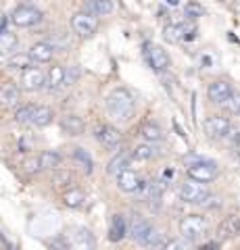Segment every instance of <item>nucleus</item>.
I'll return each mask as SVG.
<instances>
[{
  "mask_svg": "<svg viewBox=\"0 0 240 250\" xmlns=\"http://www.w3.org/2000/svg\"><path fill=\"white\" fill-rule=\"evenodd\" d=\"M107 111L113 119L117 121H130L136 111V100L134 94L126 88H115L109 96H107Z\"/></svg>",
  "mask_w": 240,
  "mask_h": 250,
  "instance_id": "obj_1",
  "label": "nucleus"
},
{
  "mask_svg": "<svg viewBox=\"0 0 240 250\" xmlns=\"http://www.w3.org/2000/svg\"><path fill=\"white\" fill-rule=\"evenodd\" d=\"M186 163H188V169H186L188 179H195V182L209 184V182H213V179L219 175L218 165H215L213 161L203 159V156H188Z\"/></svg>",
  "mask_w": 240,
  "mask_h": 250,
  "instance_id": "obj_2",
  "label": "nucleus"
},
{
  "mask_svg": "<svg viewBox=\"0 0 240 250\" xmlns=\"http://www.w3.org/2000/svg\"><path fill=\"white\" fill-rule=\"evenodd\" d=\"M207 231V219L203 215H186L180 221V233L186 240H196L205 236Z\"/></svg>",
  "mask_w": 240,
  "mask_h": 250,
  "instance_id": "obj_3",
  "label": "nucleus"
},
{
  "mask_svg": "<svg viewBox=\"0 0 240 250\" xmlns=\"http://www.w3.org/2000/svg\"><path fill=\"white\" fill-rule=\"evenodd\" d=\"M180 198L184 202H190V205H203L209 198V190L205 184L195 182V179H188L180 186Z\"/></svg>",
  "mask_w": 240,
  "mask_h": 250,
  "instance_id": "obj_4",
  "label": "nucleus"
},
{
  "mask_svg": "<svg viewBox=\"0 0 240 250\" xmlns=\"http://www.w3.org/2000/svg\"><path fill=\"white\" fill-rule=\"evenodd\" d=\"M71 29L80 38H92L96 34V29H98V17H94V15H88L84 11L75 13L71 17Z\"/></svg>",
  "mask_w": 240,
  "mask_h": 250,
  "instance_id": "obj_5",
  "label": "nucleus"
},
{
  "mask_svg": "<svg viewBox=\"0 0 240 250\" xmlns=\"http://www.w3.org/2000/svg\"><path fill=\"white\" fill-rule=\"evenodd\" d=\"M11 21L17 27H34L36 23L42 21V13L32 4H19L11 15Z\"/></svg>",
  "mask_w": 240,
  "mask_h": 250,
  "instance_id": "obj_6",
  "label": "nucleus"
},
{
  "mask_svg": "<svg viewBox=\"0 0 240 250\" xmlns=\"http://www.w3.org/2000/svg\"><path fill=\"white\" fill-rule=\"evenodd\" d=\"M144 54H146L149 65L153 67V71L165 73L169 69V54L159 44H144Z\"/></svg>",
  "mask_w": 240,
  "mask_h": 250,
  "instance_id": "obj_7",
  "label": "nucleus"
},
{
  "mask_svg": "<svg viewBox=\"0 0 240 250\" xmlns=\"http://www.w3.org/2000/svg\"><path fill=\"white\" fill-rule=\"evenodd\" d=\"M19 85L25 92H40V90H44V85H46V73L42 71L40 67H29V69H25V71L21 73Z\"/></svg>",
  "mask_w": 240,
  "mask_h": 250,
  "instance_id": "obj_8",
  "label": "nucleus"
},
{
  "mask_svg": "<svg viewBox=\"0 0 240 250\" xmlns=\"http://www.w3.org/2000/svg\"><path fill=\"white\" fill-rule=\"evenodd\" d=\"M153 229H154L153 223L149 221V219H144L142 215H134L131 217V221H130V225H128V233L131 236V240L138 242L140 246H142V242L153 233Z\"/></svg>",
  "mask_w": 240,
  "mask_h": 250,
  "instance_id": "obj_9",
  "label": "nucleus"
},
{
  "mask_svg": "<svg viewBox=\"0 0 240 250\" xmlns=\"http://www.w3.org/2000/svg\"><path fill=\"white\" fill-rule=\"evenodd\" d=\"M203 127H205V134L209 138H228L232 123L221 115H211L205 119Z\"/></svg>",
  "mask_w": 240,
  "mask_h": 250,
  "instance_id": "obj_10",
  "label": "nucleus"
},
{
  "mask_svg": "<svg viewBox=\"0 0 240 250\" xmlns=\"http://www.w3.org/2000/svg\"><path fill=\"white\" fill-rule=\"evenodd\" d=\"M232 94H234V90H232V83L226 82V80H218V82L209 83V88H207V96L215 104H226L228 100L232 98Z\"/></svg>",
  "mask_w": 240,
  "mask_h": 250,
  "instance_id": "obj_11",
  "label": "nucleus"
},
{
  "mask_svg": "<svg viewBox=\"0 0 240 250\" xmlns=\"http://www.w3.org/2000/svg\"><path fill=\"white\" fill-rule=\"evenodd\" d=\"M115 177H117V188L121 192H126V194H136L144 184L140 179V175H138L134 169H130V167L123 169L121 173H117Z\"/></svg>",
  "mask_w": 240,
  "mask_h": 250,
  "instance_id": "obj_12",
  "label": "nucleus"
},
{
  "mask_svg": "<svg viewBox=\"0 0 240 250\" xmlns=\"http://www.w3.org/2000/svg\"><path fill=\"white\" fill-rule=\"evenodd\" d=\"M165 40L167 42H180V40H192L196 36V27L192 25H184V23H174V25H167L165 31H163Z\"/></svg>",
  "mask_w": 240,
  "mask_h": 250,
  "instance_id": "obj_13",
  "label": "nucleus"
},
{
  "mask_svg": "<svg viewBox=\"0 0 240 250\" xmlns=\"http://www.w3.org/2000/svg\"><path fill=\"white\" fill-rule=\"evenodd\" d=\"M96 140L105 148H117L121 142V131L113 125H100L96 127Z\"/></svg>",
  "mask_w": 240,
  "mask_h": 250,
  "instance_id": "obj_14",
  "label": "nucleus"
},
{
  "mask_svg": "<svg viewBox=\"0 0 240 250\" xmlns=\"http://www.w3.org/2000/svg\"><path fill=\"white\" fill-rule=\"evenodd\" d=\"M29 59H32V62H50L52 57H55V46H52L50 42H36L32 48L27 50Z\"/></svg>",
  "mask_w": 240,
  "mask_h": 250,
  "instance_id": "obj_15",
  "label": "nucleus"
},
{
  "mask_svg": "<svg viewBox=\"0 0 240 250\" xmlns=\"http://www.w3.org/2000/svg\"><path fill=\"white\" fill-rule=\"evenodd\" d=\"M84 13L94 15V17H107L115 11V2L113 0H86L84 2Z\"/></svg>",
  "mask_w": 240,
  "mask_h": 250,
  "instance_id": "obj_16",
  "label": "nucleus"
},
{
  "mask_svg": "<svg viewBox=\"0 0 240 250\" xmlns=\"http://www.w3.org/2000/svg\"><path fill=\"white\" fill-rule=\"evenodd\" d=\"M240 233V215H228L221 219V223L218 225V236L221 240L234 238Z\"/></svg>",
  "mask_w": 240,
  "mask_h": 250,
  "instance_id": "obj_17",
  "label": "nucleus"
},
{
  "mask_svg": "<svg viewBox=\"0 0 240 250\" xmlns=\"http://www.w3.org/2000/svg\"><path fill=\"white\" fill-rule=\"evenodd\" d=\"M61 129L67 136H82L86 131V123L77 115H65V117H61Z\"/></svg>",
  "mask_w": 240,
  "mask_h": 250,
  "instance_id": "obj_18",
  "label": "nucleus"
},
{
  "mask_svg": "<svg viewBox=\"0 0 240 250\" xmlns=\"http://www.w3.org/2000/svg\"><path fill=\"white\" fill-rule=\"evenodd\" d=\"M128 236V221L123 215H113L111 223H109V240L111 242H121L123 238Z\"/></svg>",
  "mask_w": 240,
  "mask_h": 250,
  "instance_id": "obj_19",
  "label": "nucleus"
},
{
  "mask_svg": "<svg viewBox=\"0 0 240 250\" xmlns=\"http://www.w3.org/2000/svg\"><path fill=\"white\" fill-rule=\"evenodd\" d=\"M130 163H131V152L119 150V152L109 161V165H107V173H109V175H117V173H121L123 169L130 167Z\"/></svg>",
  "mask_w": 240,
  "mask_h": 250,
  "instance_id": "obj_20",
  "label": "nucleus"
},
{
  "mask_svg": "<svg viewBox=\"0 0 240 250\" xmlns=\"http://www.w3.org/2000/svg\"><path fill=\"white\" fill-rule=\"evenodd\" d=\"M163 136H165L163 129H161L157 123L146 121V123L140 125V138L144 140L146 144H157V142H161V140H163Z\"/></svg>",
  "mask_w": 240,
  "mask_h": 250,
  "instance_id": "obj_21",
  "label": "nucleus"
},
{
  "mask_svg": "<svg viewBox=\"0 0 240 250\" xmlns=\"http://www.w3.org/2000/svg\"><path fill=\"white\" fill-rule=\"evenodd\" d=\"M65 85V67L63 65H52L50 71L46 73V90H59Z\"/></svg>",
  "mask_w": 240,
  "mask_h": 250,
  "instance_id": "obj_22",
  "label": "nucleus"
},
{
  "mask_svg": "<svg viewBox=\"0 0 240 250\" xmlns=\"http://www.w3.org/2000/svg\"><path fill=\"white\" fill-rule=\"evenodd\" d=\"M19 103V88L15 83L0 85V106H15Z\"/></svg>",
  "mask_w": 240,
  "mask_h": 250,
  "instance_id": "obj_23",
  "label": "nucleus"
},
{
  "mask_svg": "<svg viewBox=\"0 0 240 250\" xmlns=\"http://www.w3.org/2000/svg\"><path fill=\"white\" fill-rule=\"evenodd\" d=\"M84 200H86V196H84V192L80 190V188H73L69 186L67 190L63 192V205L69 207V208H77L84 205Z\"/></svg>",
  "mask_w": 240,
  "mask_h": 250,
  "instance_id": "obj_24",
  "label": "nucleus"
},
{
  "mask_svg": "<svg viewBox=\"0 0 240 250\" xmlns=\"http://www.w3.org/2000/svg\"><path fill=\"white\" fill-rule=\"evenodd\" d=\"M40 169H48V171H57L61 167V154L57 150H44L40 156Z\"/></svg>",
  "mask_w": 240,
  "mask_h": 250,
  "instance_id": "obj_25",
  "label": "nucleus"
},
{
  "mask_svg": "<svg viewBox=\"0 0 240 250\" xmlns=\"http://www.w3.org/2000/svg\"><path fill=\"white\" fill-rule=\"evenodd\" d=\"M52 117H55V113H52L50 106H36V113L29 123L36 125V127H46V125L52 123Z\"/></svg>",
  "mask_w": 240,
  "mask_h": 250,
  "instance_id": "obj_26",
  "label": "nucleus"
},
{
  "mask_svg": "<svg viewBox=\"0 0 240 250\" xmlns=\"http://www.w3.org/2000/svg\"><path fill=\"white\" fill-rule=\"evenodd\" d=\"M73 161L77 165L82 167L84 173H92V169H94V163H92V156L84 150V148H73Z\"/></svg>",
  "mask_w": 240,
  "mask_h": 250,
  "instance_id": "obj_27",
  "label": "nucleus"
},
{
  "mask_svg": "<svg viewBox=\"0 0 240 250\" xmlns=\"http://www.w3.org/2000/svg\"><path fill=\"white\" fill-rule=\"evenodd\" d=\"M29 67H34V62L27 52H17L9 59V69H15V71H25Z\"/></svg>",
  "mask_w": 240,
  "mask_h": 250,
  "instance_id": "obj_28",
  "label": "nucleus"
},
{
  "mask_svg": "<svg viewBox=\"0 0 240 250\" xmlns=\"http://www.w3.org/2000/svg\"><path fill=\"white\" fill-rule=\"evenodd\" d=\"M157 154V148H154V144H140L136 146L134 150H131V161H151L153 156Z\"/></svg>",
  "mask_w": 240,
  "mask_h": 250,
  "instance_id": "obj_29",
  "label": "nucleus"
},
{
  "mask_svg": "<svg viewBox=\"0 0 240 250\" xmlns=\"http://www.w3.org/2000/svg\"><path fill=\"white\" fill-rule=\"evenodd\" d=\"M34 113H36V104H21L17 111H15V121L17 123H29Z\"/></svg>",
  "mask_w": 240,
  "mask_h": 250,
  "instance_id": "obj_30",
  "label": "nucleus"
},
{
  "mask_svg": "<svg viewBox=\"0 0 240 250\" xmlns=\"http://www.w3.org/2000/svg\"><path fill=\"white\" fill-rule=\"evenodd\" d=\"M15 46H17V36L4 29L2 34H0V54H4V52L13 50Z\"/></svg>",
  "mask_w": 240,
  "mask_h": 250,
  "instance_id": "obj_31",
  "label": "nucleus"
},
{
  "mask_svg": "<svg viewBox=\"0 0 240 250\" xmlns=\"http://www.w3.org/2000/svg\"><path fill=\"white\" fill-rule=\"evenodd\" d=\"M184 15H186V19H198V17H203L205 15V9L198 2L192 0V2H188L184 6Z\"/></svg>",
  "mask_w": 240,
  "mask_h": 250,
  "instance_id": "obj_32",
  "label": "nucleus"
},
{
  "mask_svg": "<svg viewBox=\"0 0 240 250\" xmlns=\"http://www.w3.org/2000/svg\"><path fill=\"white\" fill-rule=\"evenodd\" d=\"M73 182V177H71V173H67V171H59L57 169V173L52 175V184L55 186H69Z\"/></svg>",
  "mask_w": 240,
  "mask_h": 250,
  "instance_id": "obj_33",
  "label": "nucleus"
},
{
  "mask_svg": "<svg viewBox=\"0 0 240 250\" xmlns=\"http://www.w3.org/2000/svg\"><path fill=\"white\" fill-rule=\"evenodd\" d=\"M80 80V69L77 67H65V85H73Z\"/></svg>",
  "mask_w": 240,
  "mask_h": 250,
  "instance_id": "obj_34",
  "label": "nucleus"
},
{
  "mask_svg": "<svg viewBox=\"0 0 240 250\" xmlns=\"http://www.w3.org/2000/svg\"><path fill=\"white\" fill-rule=\"evenodd\" d=\"M50 250H69V242L63 236H57L55 240H50Z\"/></svg>",
  "mask_w": 240,
  "mask_h": 250,
  "instance_id": "obj_35",
  "label": "nucleus"
},
{
  "mask_svg": "<svg viewBox=\"0 0 240 250\" xmlns=\"http://www.w3.org/2000/svg\"><path fill=\"white\" fill-rule=\"evenodd\" d=\"M226 106L232 113H240V94H232V98L226 103Z\"/></svg>",
  "mask_w": 240,
  "mask_h": 250,
  "instance_id": "obj_36",
  "label": "nucleus"
},
{
  "mask_svg": "<svg viewBox=\"0 0 240 250\" xmlns=\"http://www.w3.org/2000/svg\"><path fill=\"white\" fill-rule=\"evenodd\" d=\"M23 167H25L29 173H34V171L40 169V159H25V163H23Z\"/></svg>",
  "mask_w": 240,
  "mask_h": 250,
  "instance_id": "obj_37",
  "label": "nucleus"
},
{
  "mask_svg": "<svg viewBox=\"0 0 240 250\" xmlns=\"http://www.w3.org/2000/svg\"><path fill=\"white\" fill-rule=\"evenodd\" d=\"M75 238H77V240H80V242H82V244H84V242H88V244H92V242H94V240H92V233H90L88 229H77V233H75Z\"/></svg>",
  "mask_w": 240,
  "mask_h": 250,
  "instance_id": "obj_38",
  "label": "nucleus"
},
{
  "mask_svg": "<svg viewBox=\"0 0 240 250\" xmlns=\"http://www.w3.org/2000/svg\"><path fill=\"white\" fill-rule=\"evenodd\" d=\"M186 248L188 246H186V242H182V240H172L165 244V250H186Z\"/></svg>",
  "mask_w": 240,
  "mask_h": 250,
  "instance_id": "obj_39",
  "label": "nucleus"
},
{
  "mask_svg": "<svg viewBox=\"0 0 240 250\" xmlns=\"http://www.w3.org/2000/svg\"><path fill=\"white\" fill-rule=\"evenodd\" d=\"M200 250H218V244H207V246H203Z\"/></svg>",
  "mask_w": 240,
  "mask_h": 250,
  "instance_id": "obj_40",
  "label": "nucleus"
},
{
  "mask_svg": "<svg viewBox=\"0 0 240 250\" xmlns=\"http://www.w3.org/2000/svg\"><path fill=\"white\" fill-rule=\"evenodd\" d=\"M177 2H180V0H167V4H172V6H175Z\"/></svg>",
  "mask_w": 240,
  "mask_h": 250,
  "instance_id": "obj_41",
  "label": "nucleus"
},
{
  "mask_svg": "<svg viewBox=\"0 0 240 250\" xmlns=\"http://www.w3.org/2000/svg\"><path fill=\"white\" fill-rule=\"evenodd\" d=\"M19 2H21V4H32L34 0H19Z\"/></svg>",
  "mask_w": 240,
  "mask_h": 250,
  "instance_id": "obj_42",
  "label": "nucleus"
},
{
  "mask_svg": "<svg viewBox=\"0 0 240 250\" xmlns=\"http://www.w3.org/2000/svg\"><path fill=\"white\" fill-rule=\"evenodd\" d=\"M0 250H6V248H0Z\"/></svg>",
  "mask_w": 240,
  "mask_h": 250,
  "instance_id": "obj_43",
  "label": "nucleus"
},
{
  "mask_svg": "<svg viewBox=\"0 0 240 250\" xmlns=\"http://www.w3.org/2000/svg\"><path fill=\"white\" fill-rule=\"evenodd\" d=\"M238 4H240V2H238Z\"/></svg>",
  "mask_w": 240,
  "mask_h": 250,
  "instance_id": "obj_44",
  "label": "nucleus"
}]
</instances>
